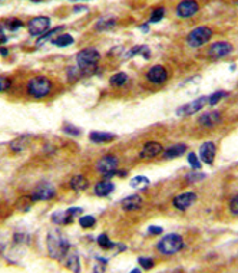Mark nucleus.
<instances>
[{
  "mask_svg": "<svg viewBox=\"0 0 238 273\" xmlns=\"http://www.w3.org/2000/svg\"><path fill=\"white\" fill-rule=\"evenodd\" d=\"M48 250L53 259H57L60 262H66V259L71 256L69 254L71 246L59 232H52L48 234Z\"/></svg>",
  "mask_w": 238,
  "mask_h": 273,
  "instance_id": "1",
  "label": "nucleus"
},
{
  "mask_svg": "<svg viewBox=\"0 0 238 273\" xmlns=\"http://www.w3.org/2000/svg\"><path fill=\"white\" fill-rule=\"evenodd\" d=\"M99 58H101L99 52L93 48H86L78 52L76 63H78V69L80 71V74L89 75L92 72H95V69L98 68Z\"/></svg>",
  "mask_w": 238,
  "mask_h": 273,
  "instance_id": "2",
  "label": "nucleus"
},
{
  "mask_svg": "<svg viewBox=\"0 0 238 273\" xmlns=\"http://www.w3.org/2000/svg\"><path fill=\"white\" fill-rule=\"evenodd\" d=\"M158 250L162 254L171 256V254L178 253L184 247V240L180 234L171 233L166 234L165 237H162L158 243Z\"/></svg>",
  "mask_w": 238,
  "mask_h": 273,
  "instance_id": "3",
  "label": "nucleus"
},
{
  "mask_svg": "<svg viewBox=\"0 0 238 273\" xmlns=\"http://www.w3.org/2000/svg\"><path fill=\"white\" fill-rule=\"evenodd\" d=\"M51 91H52V83L45 77H35L27 83V92L33 98L48 97Z\"/></svg>",
  "mask_w": 238,
  "mask_h": 273,
  "instance_id": "4",
  "label": "nucleus"
},
{
  "mask_svg": "<svg viewBox=\"0 0 238 273\" xmlns=\"http://www.w3.org/2000/svg\"><path fill=\"white\" fill-rule=\"evenodd\" d=\"M211 36H212V30L210 27L200 26V27H195L189 32L186 42L191 48H200L211 39Z\"/></svg>",
  "mask_w": 238,
  "mask_h": 273,
  "instance_id": "5",
  "label": "nucleus"
},
{
  "mask_svg": "<svg viewBox=\"0 0 238 273\" xmlns=\"http://www.w3.org/2000/svg\"><path fill=\"white\" fill-rule=\"evenodd\" d=\"M118 168V158L115 156H104L96 163V170L101 176L110 177Z\"/></svg>",
  "mask_w": 238,
  "mask_h": 273,
  "instance_id": "6",
  "label": "nucleus"
},
{
  "mask_svg": "<svg viewBox=\"0 0 238 273\" xmlns=\"http://www.w3.org/2000/svg\"><path fill=\"white\" fill-rule=\"evenodd\" d=\"M51 27V19L48 16H37L27 23L29 33L32 36H42Z\"/></svg>",
  "mask_w": 238,
  "mask_h": 273,
  "instance_id": "7",
  "label": "nucleus"
},
{
  "mask_svg": "<svg viewBox=\"0 0 238 273\" xmlns=\"http://www.w3.org/2000/svg\"><path fill=\"white\" fill-rule=\"evenodd\" d=\"M207 101H208V98L201 97L198 98V99H195V101H192V102H188V104H185V105L180 107V108L177 109V115H180V117L194 115V114H197L198 111H201L202 108H204V105L207 104Z\"/></svg>",
  "mask_w": 238,
  "mask_h": 273,
  "instance_id": "8",
  "label": "nucleus"
},
{
  "mask_svg": "<svg viewBox=\"0 0 238 273\" xmlns=\"http://www.w3.org/2000/svg\"><path fill=\"white\" fill-rule=\"evenodd\" d=\"M56 194L55 187L49 183H42L39 184L36 189L33 190V193L30 195L32 201H46L53 198Z\"/></svg>",
  "mask_w": 238,
  "mask_h": 273,
  "instance_id": "9",
  "label": "nucleus"
},
{
  "mask_svg": "<svg viewBox=\"0 0 238 273\" xmlns=\"http://www.w3.org/2000/svg\"><path fill=\"white\" fill-rule=\"evenodd\" d=\"M82 213H83L82 209H79V207H71V209H68V210H65V212L55 213V215L52 216V221L56 223V224H62V226H65V224L72 223L75 217L82 215Z\"/></svg>",
  "mask_w": 238,
  "mask_h": 273,
  "instance_id": "10",
  "label": "nucleus"
},
{
  "mask_svg": "<svg viewBox=\"0 0 238 273\" xmlns=\"http://www.w3.org/2000/svg\"><path fill=\"white\" fill-rule=\"evenodd\" d=\"M200 10V4L195 0H183L177 6V15L180 18H191Z\"/></svg>",
  "mask_w": 238,
  "mask_h": 273,
  "instance_id": "11",
  "label": "nucleus"
},
{
  "mask_svg": "<svg viewBox=\"0 0 238 273\" xmlns=\"http://www.w3.org/2000/svg\"><path fill=\"white\" fill-rule=\"evenodd\" d=\"M233 46L228 42H215L211 45V48L208 49V55L214 59H220L227 56L228 54H231Z\"/></svg>",
  "mask_w": 238,
  "mask_h": 273,
  "instance_id": "12",
  "label": "nucleus"
},
{
  "mask_svg": "<svg viewBox=\"0 0 238 273\" xmlns=\"http://www.w3.org/2000/svg\"><path fill=\"white\" fill-rule=\"evenodd\" d=\"M195 201H197V194L195 193H183V194L177 195L172 203H174L175 209L184 212V210L189 209Z\"/></svg>",
  "mask_w": 238,
  "mask_h": 273,
  "instance_id": "13",
  "label": "nucleus"
},
{
  "mask_svg": "<svg viewBox=\"0 0 238 273\" xmlns=\"http://www.w3.org/2000/svg\"><path fill=\"white\" fill-rule=\"evenodd\" d=\"M217 154V148H215V144L208 141V142H204L200 148V158L205 164H212L214 163V158Z\"/></svg>",
  "mask_w": 238,
  "mask_h": 273,
  "instance_id": "14",
  "label": "nucleus"
},
{
  "mask_svg": "<svg viewBox=\"0 0 238 273\" xmlns=\"http://www.w3.org/2000/svg\"><path fill=\"white\" fill-rule=\"evenodd\" d=\"M147 78L154 83H164L168 79V72L162 65H155L148 71Z\"/></svg>",
  "mask_w": 238,
  "mask_h": 273,
  "instance_id": "15",
  "label": "nucleus"
},
{
  "mask_svg": "<svg viewBox=\"0 0 238 273\" xmlns=\"http://www.w3.org/2000/svg\"><path fill=\"white\" fill-rule=\"evenodd\" d=\"M144 204V200L139 194H132L129 197H125L122 201H121V206L124 210L127 212H135V210H139Z\"/></svg>",
  "mask_w": 238,
  "mask_h": 273,
  "instance_id": "16",
  "label": "nucleus"
},
{
  "mask_svg": "<svg viewBox=\"0 0 238 273\" xmlns=\"http://www.w3.org/2000/svg\"><path fill=\"white\" fill-rule=\"evenodd\" d=\"M162 153V145L157 141H149L144 145L142 151H141V158H155Z\"/></svg>",
  "mask_w": 238,
  "mask_h": 273,
  "instance_id": "17",
  "label": "nucleus"
},
{
  "mask_svg": "<svg viewBox=\"0 0 238 273\" xmlns=\"http://www.w3.org/2000/svg\"><path fill=\"white\" fill-rule=\"evenodd\" d=\"M202 127H207V128H211V127H215L221 122V115L220 112L217 111H212V112H205L200 117V121Z\"/></svg>",
  "mask_w": 238,
  "mask_h": 273,
  "instance_id": "18",
  "label": "nucleus"
},
{
  "mask_svg": "<svg viewBox=\"0 0 238 273\" xmlns=\"http://www.w3.org/2000/svg\"><path fill=\"white\" fill-rule=\"evenodd\" d=\"M113 189H115L113 183H110L109 180H104L95 186V194L99 197H105V195H109L113 191Z\"/></svg>",
  "mask_w": 238,
  "mask_h": 273,
  "instance_id": "19",
  "label": "nucleus"
},
{
  "mask_svg": "<svg viewBox=\"0 0 238 273\" xmlns=\"http://www.w3.org/2000/svg\"><path fill=\"white\" fill-rule=\"evenodd\" d=\"M186 151V147L184 144H177V145H172L169 148H166L164 151V160H171V158H177V157H181Z\"/></svg>",
  "mask_w": 238,
  "mask_h": 273,
  "instance_id": "20",
  "label": "nucleus"
},
{
  "mask_svg": "<svg viewBox=\"0 0 238 273\" xmlns=\"http://www.w3.org/2000/svg\"><path fill=\"white\" fill-rule=\"evenodd\" d=\"M89 187L88 178L83 176H75L71 178V189L75 191H83Z\"/></svg>",
  "mask_w": 238,
  "mask_h": 273,
  "instance_id": "21",
  "label": "nucleus"
},
{
  "mask_svg": "<svg viewBox=\"0 0 238 273\" xmlns=\"http://www.w3.org/2000/svg\"><path fill=\"white\" fill-rule=\"evenodd\" d=\"M89 138H91L92 142H109L112 139H115V136L110 134V133H101V131H93L89 134Z\"/></svg>",
  "mask_w": 238,
  "mask_h": 273,
  "instance_id": "22",
  "label": "nucleus"
},
{
  "mask_svg": "<svg viewBox=\"0 0 238 273\" xmlns=\"http://www.w3.org/2000/svg\"><path fill=\"white\" fill-rule=\"evenodd\" d=\"M115 25H116V19L115 18H102V19L95 25V29L98 32H105V30L112 29Z\"/></svg>",
  "mask_w": 238,
  "mask_h": 273,
  "instance_id": "23",
  "label": "nucleus"
},
{
  "mask_svg": "<svg viewBox=\"0 0 238 273\" xmlns=\"http://www.w3.org/2000/svg\"><path fill=\"white\" fill-rule=\"evenodd\" d=\"M53 45L59 46V48H63V46H69L74 43V38L71 35H66V33H60L59 36H56L53 39L51 40Z\"/></svg>",
  "mask_w": 238,
  "mask_h": 273,
  "instance_id": "24",
  "label": "nucleus"
},
{
  "mask_svg": "<svg viewBox=\"0 0 238 273\" xmlns=\"http://www.w3.org/2000/svg\"><path fill=\"white\" fill-rule=\"evenodd\" d=\"M129 184H131V187H132V189L142 190V189H147L148 186H149V180H148L147 177H144V176H136L131 180V183H129Z\"/></svg>",
  "mask_w": 238,
  "mask_h": 273,
  "instance_id": "25",
  "label": "nucleus"
},
{
  "mask_svg": "<svg viewBox=\"0 0 238 273\" xmlns=\"http://www.w3.org/2000/svg\"><path fill=\"white\" fill-rule=\"evenodd\" d=\"M62 30H63V26H57V27H53L51 32H48V35H42V36L37 39V45H42L43 42L52 40L53 38H56V35H57L59 32H62Z\"/></svg>",
  "mask_w": 238,
  "mask_h": 273,
  "instance_id": "26",
  "label": "nucleus"
},
{
  "mask_svg": "<svg viewBox=\"0 0 238 273\" xmlns=\"http://www.w3.org/2000/svg\"><path fill=\"white\" fill-rule=\"evenodd\" d=\"M127 81H128L127 74L119 72V74H115V75L110 78V85H112V86H122Z\"/></svg>",
  "mask_w": 238,
  "mask_h": 273,
  "instance_id": "27",
  "label": "nucleus"
},
{
  "mask_svg": "<svg viewBox=\"0 0 238 273\" xmlns=\"http://www.w3.org/2000/svg\"><path fill=\"white\" fill-rule=\"evenodd\" d=\"M22 20L19 19H6L3 20V23H1V26H4L6 29H9V30H12V32H15V30H18L19 27H22Z\"/></svg>",
  "mask_w": 238,
  "mask_h": 273,
  "instance_id": "28",
  "label": "nucleus"
},
{
  "mask_svg": "<svg viewBox=\"0 0 238 273\" xmlns=\"http://www.w3.org/2000/svg\"><path fill=\"white\" fill-rule=\"evenodd\" d=\"M164 16H165L164 7H157V9H154L152 15H151V18H149V23H158V22L162 20Z\"/></svg>",
  "mask_w": 238,
  "mask_h": 273,
  "instance_id": "29",
  "label": "nucleus"
},
{
  "mask_svg": "<svg viewBox=\"0 0 238 273\" xmlns=\"http://www.w3.org/2000/svg\"><path fill=\"white\" fill-rule=\"evenodd\" d=\"M79 224H80L83 229H92V227L96 224V220H95V217H92V216H82L80 220H79Z\"/></svg>",
  "mask_w": 238,
  "mask_h": 273,
  "instance_id": "30",
  "label": "nucleus"
},
{
  "mask_svg": "<svg viewBox=\"0 0 238 273\" xmlns=\"http://www.w3.org/2000/svg\"><path fill=\"white\" fill-rule=\"evenodd\" d=\"M98 245L102 247V249H112L113 247V243L110 242V239L106 234H101L98 237Z\"/></svg>",
  "mask_w": 238,
  "mask_h": 273,
  "instance_id": "31",
  "label": "nucleus"
},
{
  "mask_svg": "<svg viewBox=\"0 0 238 273\" xmlns=\"http://www.w3.org/2000/svg\"><path fill=\"white\" fill-rule=\"evenodd\" d=\"M227 97V92H224V91H217V92H214L211 97L208 98V104L210 105H215V104H218L222 98Z\"/></svg>",
  "mask_w": 238,
  "mask_h": 273,
  "instance_id": "32",
  "label": "nucleus"
},
{
  "mask_svg": "<svg viewBox=\"0 0 238 273\" xmlns=\"http://www.w3.org/2000/svg\"><path fill=\"white\" fill-rule=\"evenodd\" d=\"M188 163H189V165L194 168V170H200L201 168V161L198 160V157L195 153H189L188 154Z\"/></svg>",
  "mask_w": 238,
  "mask_h": 273,
  "instance_id": "33",
  "label": "nucleus"
},
{
  "mask_svg": "<svg viewBox=\"0 0 238 273\" xmlns=\"http://www.w3.org/2000/svg\"><path fill=\"white\" fill-rule=\"evenodd\" d=\"M25 139L26 138H19L16 141H13L12 144H10V148H12V151H20V150H23L25 148Z\"/></svg>",
  "mask_w": 238,
  "mask_h": 273,
  "instance_id": "34",
  "label": "nucleus"
},
{
  "mask_svg": "<svg viewBox=\"0 0 238 273\" xmlns=\"http://www.w3.org/2000/svg\"><path fill=\"white\" fill-rule=\"evenodd\" d=\"M12 82L9 78H4V77H0V92H4L10 88Z\"/></svg>",
  "mask_w": 238,
  "mask_h": 273,
  "instance_id": "35",
  "label": "nucleus"
},
{
  "mask_svg": "<svg viewBox=\"0 0 238 273\" xmlns=\"http://www.w3.org/2000/svg\"><path fill=\"white\" fill-rule=\"evenodd\" d=\"M230 212L233 215L238 216V195L231 198V201H230Z\"/></svg>",
  "mask_w": 238,
  "mask_h": 273,
  "instance_id": "36",
  "label": "nucleus"
},
{
  "mask_svg": "<svg viewBox=\"0 0 238 273\" xmlns=\"http://www.w3.org/2000/svg\"><path fill=\"white\" fill-rule=\"evenodd\" d=\"M139 263H141V266H142L144 269H151V268L154 266V260L149 259V257H141V259H139Z\"/></svg>",
  "mask_w": 238,
  "mask_h": 273,
  "instance_id": "37",
  "label": "nucleus"
},
{
  "mask_svg": "<svg viewBox=\"0 0 238 273\" xmlns=\"http://www.w3.org/2000/svg\"><path fill=\"white\" fill-rule=\"evenodd\" d=\"M63 131H65L66 134H71V136H79V134H80V131H79L78 128H75V127H69V125L65 127Z\"/></svg>",
  "mask_w": 238,
  "mask_h": 273,
  "instance_id": "38",
  "label": "nucleus"
},
{
  "mask_svg": "<svg viewBox=\"0 0 238 273\" xmlns=\"http://www.w3.org/2000/svg\"><path fill=\"white\" fill-rule=\"evenodd\" d=\"M149 233H152V234H161L162 233V229L161 227H158V226H152V227H149Z\"/></svg>",
  "mask_w": 238,
  "mask_h": 273,
  "instance_id": "39",
  "label": "nucleus"
},
{
  "mask_svg": "<svg viewBox=\"0 0 238 273\" xmlns=\"http://www.w3.org/2000/svg\"><path fill=\"white\" fill-rule=\"evenodd\" d=\"M6 40H7V38L4 36V30H3V26L0 25V45L6 43Z\"/></svg>",
  "mask_w": 238,
  "mask_h": 273,
  "instance_id": "40",
  "label": "nucleus"
},
{
  "mask_svg": "<svg viewBox=\"0 0 238 273\" xmlns=\"http://www.w3.org/2000/svg\"><path fill=\"white\" fill-rule=\"evenodd\" d=\"M200 178H204V176L202 174H195V176H188V180L191 181V183H194V180H200Z\"/></svg>",
  "mask_w": 238,
  "mask_h": 273,
  "instance_id": "41",
  "label": "nucleus"
},
{
  "mask_svg": "<svg viewBox=\"0 0 238 273\" xmlns=\"http://www.w3.org/2000/svg\"><path fill=\"white\" fill-rule=\"evenodd\" d=\"M82 10H86V7H82V6L75 7V12H82Z\"/></svg>",
  "mask_w": 238,
  "mask_h": 273,
  "instance_id": "42",
  "label": "nucleus"
},
{
  "mask_svg": "<svg viewBox=\"0 0 238 273\" xmlns=\"http://www.w3.org/2000/svg\"><path fill=\"white\" fill-rule=\"evenodd\" d=\"M141 30H144V32H148V25H144V26H141Z\"/></svg>",
  "mask_w": 238,
  "mask_h": 273,
  "instance_id": "43",
  "label": "nucleus"
},
{
  "mask_svg": "<svg viewBox=\"0 0 238 273\" xmlns=\"http://www.w3.org/2000/svg\"><path fill=\"white\" fill-rule=\"evenodd\" d=\"M131 273H141L139 269H133V271H131Z\"/></svg>",
  "mask_w": 238,
  "mask_h": 273,
  "instance_id": "44",
  "label": "nucleus"
},
{
  "mask_svg": "<svg viewBox=\"0 0 238 273\" xmlns=\"http://www.w3.org/2000/svg\"><path fill=\"white\" fill-rule=\"evenodd\" d=\"M32 1H39V0H32Z\"/></svg>",
  "mask_w": 238,
  "mask_h": 273,
  "instance_id": "45",
  "label": "nucleus"
},
{
  "mask_svg": "<svg viewBox=\"0 0 238 273\" xmlns=\"http://www.w3.org/2000/svg\"><path fill=\"white\" fill-rule=\"evenodd\" d=\"M72 1H76V0H72Z\"/></svg>",
  "mask_w": 238,
  "mask_h": 273,
  "instance_id": "46",
  "label": "nucleus"
}]
</instances>
